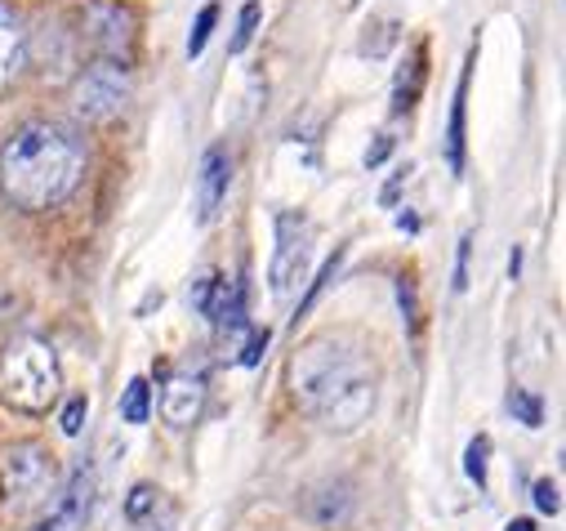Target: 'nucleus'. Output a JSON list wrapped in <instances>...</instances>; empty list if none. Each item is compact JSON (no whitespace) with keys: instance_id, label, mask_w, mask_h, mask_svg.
Masks as SVG:
<instances>
[{"instance_id":"nucleus-1","label":"nucleus","mask_w":566,"mask_h":531,"mask_svg":"<svg viewBox=\"0 0 566 531\" xmlns=\"http://www.w3.org/2000/svg\"><path fill=\"white\" fill-rule=\"evenodd\" d=\"M295 403L331 434H357L375 412V366L348 335H317L291 366Z\"/></svg>"},{"instance_id":"nucleus-2","label":"nucleus","mask_w":566,"mask_h":531,"mask_svg":"<svg viewBox=\"0 0 566 531\" xmlns=\"http://www.w3.org/2000/svg\"><path fill=\"white\" fill-rule=\"evenodd\" d=\"M85 175V144L59 121H28L0 148V192L19 210H50Z\"/></svg>"},{"instance_id":"nucleus-3","label":"nucleus","mask_w":566,"mask_h":531,"mask_svg":"<svg viewBox=\"0 0 566 531\" xmlns=\"http://www.w3.org/2000/svg\"><path fill=\"white\" fill-rule=\"evenodd\" d=\"M63 388L59 353L45 340H14L0 353V393L23 412H45Z\"/></svg>"},{"instance_id":"nucleus-4","label":"nucleus","mask_w":566,"mask_h":531,"mask_svg":"<svg viewBox=\"0 0 566 531\" xmlns=\"http://www.w3.org/2000/svg\"><path fill=\"white\" fill-rule=\"evenodd\" d=\"M308 263H313V228H308V219L295 215V210H281L276 215V250H272V263H268L272 295L276 300L295 295V287L308 278Z\"/></svg>"},{"instance_id":"nucleus-5","label":"nucleus","mask_w":566,"mask_h":531,"mask_svg":"<svg viewBox=\"0 0 566 531\" xmlns=\"http://www.w3.org/2000/svg\"><path fill=\"white\" fill-rule=\"evenodd\" d=\"M125 103H129V72L120 63L98 59L72 81V112L81 121H112Z\"/></svg>"},{"instance_id":"nucleus-6","label":"nucleus","mask_w":566,"mask_h":531,"mask_svg":"<svg viewBox=\"0 0 566 531\" xmlns=\"http://www.w3.org/2000/svg\"><path fill=\"white\" fill-rule=\"evenodd\" d=\"M54 491V456L36 442H19L6 456V496L14 509H32L45 504Z\"/></svg>"},{"instance_id":"nucleus-7","label":"nucleus","mask_w":566,"mask_h":531,"mask_svg":"<svg viewBox=\"0 0 566 531\" xmlns=\"http://www.w3.org/2000/svg\"><path fill=\"white\" fill-rule=\"evenodd\" d=\"M85 41L107 59V63H129L134 59V41H138V23L120 0H90L85 6Z\"/></svg>"},{"instance_id":"nucleus-8","label":"nucleus","mask_w":566,"mask_h":531,"mask_svg":"<svg viewBox=\"0 0 566 531\" xmlns=\"http://www.w3.org/2000/svg\"><path fill=\"white\" fill-rule=\"evenodd\" d=\"M90 500H94V473H90V465H76L63 496H59V509L45 522H36L32 531H76L90 513Z\"/></svg>"},{"instance_id":"nucleus-9","label":"nucleus","mask_w":566,"mask_h":531,"mask_svg":"<svg viewBox=\"0 0 566 531\" xmlns=\"http://www.w3.org/2000/svg\"><path fill=\"white\" fill-rule=\"evenodd\" d=\"M201 412H206V379L179 371V375L166 384V393H161V416H166L175 429H188V425L201 420Z\"/></svg>"},{"instance_id":"nucleus-10","label":"nucleus","mask_w":566,"mask_h":531,"mask_svg":"<svg viewBox=\"0 0 566 531\" xmlns=\"http://www.w3.org/2000/svg\"><path fill=\"white\" fill-rule=\"evenodd\" d=\"M228 184H232V162L223 148H210L201 157V175H197V219L201 223H214V215L228 197Z\"/></svg>"},{"instance_id":"nucleus-11","label":"nucleus","mask_w":566,"mask_h":531,"mask_svg":"<svg viewBox=\"0 0 566 531\" xmlns=\"http://www.w3.org/2000/svg\"><path fill=\"white\" fill-rule=\"evenodd\" d=\"M23 59H28V45H23V23H19V14L0 0V94L10 90V81H14V72L23 67Z\"/></svg>"},{"instance_id":"nucleus-12","label":"nucleus","mask_w":566,"mask_h":531,"mask_svg":"<svg viewBox=\"0 0 566 531\" xmlns=\"http://www.w3.org/2000/svg\"><path fill=\"white\" fill-rule=\"evenodd\" d=\"M228 278H219V273H201L197 282H192V291H188V304L201 313V317H219V309H223V300H228Z\"/></svg>"},{"instance_id":"nucleus-13","label":"nucleus","mask_w":566,"mask_h":531,"mask_svg":"<svg viewBox=\"0 0 566 531\" xmlns=\"http://www.w3.org/2000/svg\"><path fill=\"white\" fill-rule=\"evenodd\" d=\"M464 103H469V72L460 76L455 107H451V125H447V162H451L455 175L464 170Z\"/></svg>"},{"instance_id":"nucleus-14","label":"nucleus","mask_w":566,"mask_h":531,"mask_svg":"<svg viewBox=\"0 0 566 531\" xmlns=\"http://www.w3.org/2000/svg\"><path fill=\"white\" fill-rule=\"evenodd\" d=\"M148 416H153V384L138 375V379H129L125 384V397H120V420L125 425H148Z\"/></svg>"},{"instance_id":"nucleus-15","label":"nucleus","mask_w":566,"mask_h":531,"mask_svg":"<svg viewBox=\"0 0 566 531\" xmlns=\"http://www.w3.org/2000/svg\"><path fill=\"white\" fill-rule=\"evenodd\" d=\"M157 509H161V491L153 482H138L129 491V500H125V518L129 522H148V513H157Z\"/></svg>"},{"instance_id":"nucleus-16","label":"nucleus","mask_w":566,"mask_h":531,"mask_svg":"<svg viewBox=\"0 0 566 531\" xmlns=\"http://www.w3.org/2000/svg\"><path fill=\"white\" fill-rule=\"evenodd\" d=\"M509 412H513L526 429H539V425H544V407H539V397H535V393H526V388H513V393H509Z\"/></svg>"},{"instance_id":"nucleus-17","label":"nucleus","mask_w":566,"mask_h":531,"mask_svg":"<svg viewBox=\"0 0 566 531\" xmlns=\"http://www.w3.org/2000/svg\"><path fill=\"white\" fill-rule=\"evenodd\" d=\"M214 23H219V6H206V10L197 14V23H192V37H188V59H201V50L210 45Z\"/></svg>"},{"instance_id":"nucleus-18","label":"nucleus","mask_w":566,"mask_h":531,"mask_svg":"<svg viewBox=\"0 0 566 531\" xmlns=\"http://www.w3.org/2000/svg\"><path fill=\"white\" fill-rule=\"evenodd\" d=\"M486 460H491V438H473L469 451H464V473H469L478 487H486Z\"/></svg>"},{"instance_id":"nucleus-19","label":"nucleus","mask_w":566,"mask_h":531,"mask_svg":"<svg viewBox=\"0 0 566 531\" xmlns=\"http://www.w3.org/2000/svg\"><path fill=\"white\" fill-rule=\"evenodd\" d=\"M254 28H259V0H250V6L241 10V19H237V37H232V54H241L250 41H254Z\"/></svg>"},{"instance_id":"nucleus-20","label":"nucleus","mask_w":566,"mask_h":531,"mask_svg":"<svg viewBox=\"0 0 566 531\" xmlns=\"http://www.w3.org/2000/svg\"><path fill=\"white\" fill-rule=\"evenodd\" d=\"M535 509L548 513V518L562 513V500H557V482H553V478H539V482H535Z\"/></svg>"},{"instance_id":"nucleus-21","label":"nucleus","mask_w":566,"mask_h":531,"mask_svg":"<svg viewBox=\"0 0 566 531\" xmlns=\"http://www.w3.org/2000/svg\"><path fill=\"white\" fill-rule=\"evenodd\" d=\"M263 348H268V331H250L245 344H241V366H259Z\"/></svg>"},{"instance_id":"nucleus-22","label":"nucleus","mask_w":566,"mask_h":531,"mask_svg":"<svg viewBox=\"0 0 566 531\" xmlns=\"http://www.w3.org/2000/svg\"><path fill=\"white\" fill-rule=\"evenodd\" d=\"M81 429H85V397H72L67 412H63V434H67V438H76Z\"/></svg>"},{"instance_id":"nucleus-23","label":"nucleus","mask_w":566,"mask_h":531,"mask_svg":"<svg viewBox=\"0 0 566 531\" xmlns=\"http://www.w3.org/2000/svg\"><path fill=\"white\" fill-rule=\"evenodd\" d=\"M469 246H473V237H464V241H460V263H455V291H464V287H469Z\"/></svg>"},{"instance_id":"nucleus-24","label":"nucleus","mask_w":566,"mask_h":531,"mask_svg":"<svg viewBox=\"0 0 566 531\" xmlns=\"http://www.w3.org/2000/svg\"><path fill=\"white\" fill-rule=\"evenodd\" d=\"M388 153H392V139H388V135H379V139H375V148H366V166L375 170V166H379Z\"/></svg>"},{"instance_id":"nucleus-25","label":"nucleus","mask_w":566,"mask_h":531,"mask_svg":"<svg viewBox=\"0 0 566 531\" xmlns=\"http://www.w3.org/2000/svg\"><path fill=\"white\" fill-rule=\"evenodd\" d=\"M504 531H535V522H531V518H517V522H509Z\"/></svg>"},{"instance_id":"nucleus-26","label":"nucleus","mask_w":566,"mask_h":531,"mask_svg":"<svg viewBox=\"0 0 566 531\" xmlns=\"http://www.w3.org/2000/svg\"><path fill=\"white\" fill-rule=\"evenodd\" d=\"M397 228H410V232H415V228H419V219H415V215H397Z\"/></svg>"}]
</instances>
